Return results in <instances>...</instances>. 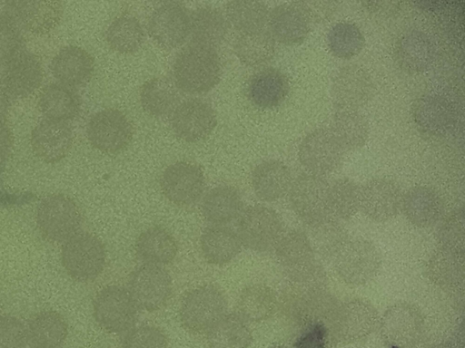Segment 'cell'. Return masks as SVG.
I'll list each match as a JSON object with an SVG mask.
<instances>
[{"label": "cell", "mask_w": 465, "mask_h": 348, "mask_svg": "<svg viewBox=\"0 0 465 348\" xmlns=\"http://www.w3.org/2000/svg\"><path fill=\"white\" fill-rule=\"evenodd\" d=\"M222 63L215 48L191 43L177 54L173 64V82L190 94L212 90L220 81Z\"/></svg>", "instance_id": "obj_1"}, {"label": "cell", "mask_w": 465, "mask_h": 348, "mask_svg": "<svg viewBox=\"0 0 465 348\" xmlns=\"http://www.w3.org/2000/svg\"><path fill=\"white\" fill-rule=\"evenodd\" d=\"M275 250L292 285L314 286L326 281L322 267L314 259L306 233L300 230L283 233Z\"/></svg>", "instance_id": "obj_2"}, {"label": "cell", "mask_w": 465, "mask_h": 348, "mask_svg": "<svg viewBox=\"0 0 465 348\" xmlns=\"http://www.w3.org/2000/svg\"><path fill=\"white\" fill-rule=\"evenodd\" d=\"M61 259L70 277L79 282H90L103 272L106 252L103 242L96 236L81 232L64 242Z\"/></svg>", "instance_id": "obj_3"}, {"label": "cell", "mask_w": 465, "mask_h": 348, "mask_svg": "<svg viewBox=\"0 0 465 348\" xmlns=\"http://www.w3.org/2000/svg\"><path fill=\"white\" fill-rule=\"evenodd\" d=\"M226 309L227 302L223 292L213 285H203L184 295L179 316L190 332L207 334L226 314Z\"/></svg>", "instance_id": "obj_4"}, {"label": "cell", "mask_w": 465, "mask_h": 348, "mask_svg": "<svg viewBox=\"0 0 465 348\" xmlns=\"http://www.w3.org/2000/svg\"><path fill=\"white\" fill-rule=\"evenodd\" d=\"M36 223L43 237L50 242L61 243L78 233L82 215L79 207L70 197L53 194L40 202Z\"/></svg>", "instance_id": "obj_5"}, {"label": "cell", "mask_w": 465, "mask_h": 348, "mask_svg": "<svg viewBox=\"0 0 465 348\" xmlns=\"http://www.w3.org/2000/svg\"><path fill=\"white\" fill-rule=\"evenodd\" d=\"M332 259L340 279L354 286L370 282L381 266L377 247L366 239H348Z\"/></svg>", "instance_id": "obj_6"}, {"label": "cell", "mask_w": 465, "mask_h": 348, "mask_svg": "<svg viewBox=\"0 0 465 348\" xmlns=\"http://www.w3.org/2000/svg\"><path fill=\"white\" fill-rule=\"evenodd\" d=\"M237 234L246 247L258 252L269 251L275 248L283 234L282 221L271 208L250 206L239 217Z\"/></svg>", "instance_id": "obj_7"}, {"label": "cell", "mask_w": 465, "mask_h": 348, "mask_svg": "<svg viewBox=\"0 0 465 348\" xmlns=\"http://www.w3.org/2000/svg\"><path fill=\"white\" fill-rule=\"evenodd\" d=\"M137 310L127 288L116 285L102 288L93 302L96 323L111 334H122L133 328Z\"/></svg>", "instance_id": "obj_8"}, {"label": "cell", "mask_w": 465, "mask_h": 348, "mask_svg": "<svg viewBox=\"0 0 465 348\" xmlns=\"http://www.w3.org/2000/svg\"><path fill=\"white\" fill-rule=\"evenodd\" d=\"M86 133L89 142L96 150L114 154L130 144L134 128L123 111L107 108L92 116L87 123Z\"/></svg>", "instance_id": "obj_9"}, {"label": "cell", "mask_w": 465, "mask_h": 348, "mask_svg": "<svg viewBox=\"0 0 465 348\" xmlns=\"http://www.w3.org/2000/svg\"><path fill=\"white\" fill-rule=\"evenodd\" d=\"M329 184L322 176L304 173L292 180L289 201L294 213L307 225L329 214Z\"/></svg>", "instance_id": "obj_10"}, {"label": "cell", "mask_w": 465, "mask_h": 348, "mask_svg": "<svg viewBox=\"0 0 465 348\" xmlns=\"http://www.w3.org/2000/svg\"><path fill=\"white\" fill-rule=\"evenodd\" d=\"M127 284L138 309L146 312L161 309L172 294L171 276L160 266L143 264L132 272Z\"/></svg>", "instance_id": "obj_11"}, {"label": "cell", "mask_w": 465, "mask_h": 348, "mask_svg": "<svg viewBox=\"0 0 465 348\" xmlns=\"http://www.w3.org/2000/svg\"><path fill=\"white\" fill-rule=\"evenodd\" d=\"M160 188L164 197L172 203L187 207L202 197L205 178L201 167L192 161H176L163 171Z\"/></svg>", "instance_id": "obj_12"}, {"label": "cell", "mask_w": 465, "mask_h": 348, "mask_svg": "<svg viewBox=\"0 0 465 348\" xmlns=\"http://www.w3.org/2000/svg\"><path fill=\"white\" fill-rule=\"evenodd\" d=\"M378 314L371 304L355 299L338 304L328 324L332 338L340 343L357 342L376 327Z\"/></svg>", "instance_id": "obj_13"}, {"label": "cell", "mask_w": 465, "mask_h": 348, "mask_svg": "<svg viewBox=\"0 0 465 348\" xmlns=\"http://www.w3.org/2000/svg\"><path fill=\"white\" fill-rule=\"evenodd\" d=\"M344 151L329 129L320 128L302 139L298 149V159L309 173L322 177L340 167Z\"/></svg>", "instance_id": "obj_14"}, {"label": "cell", "mask_w": 465, "mask_h": 348, "mask_svg": "<svg viewBox=\"0 0 465 348\" xmlns=\"http://www.w3.org/2000/svg\"><path fill=\"white\" fill-rule=\"evenodd\" d=\"M147 30L162 47L173 49L182 45L190 34V14L179 2H165L151 13Z\"/></svg>", "instance_id": "obj_15"}, {"label": "cell", "mask_w": 465, "mask_h": 348, "mask_svg": "<svg viewBox=\"0 0 465 348\" xmlns=\"http://www.w3.org/2000/svg\"><path fill=\"white\" fill-rule=\"evenodd\" d=\"M423 330V318L414 305L401 303L391 305L381 321L383 340L393 348H411L419 341Z\"/></svg>", "instance_id": "obj_16"}, {"label": "cell", "mask_w": 465, "mask_h": 348, "mask_svg": "<svg viewBox=\"0 0 465 348\" xmlns=\"http://www.w3.org/2000/svg\"><path fill=\"white\" fill-rule=\"evenodd\" d=\"M217 123L213 107L201 99H189L177 104L171 117V126L177 137L187 142L207 138Z\"/></svg>", "instance_id": "obj_17"}, {"label": "cell", "mask_w": 465, "mask_h": 348, "mask_svg": "<svg viewBox=\"0 0 465 348\" xmlns=\"http://www.w3.org/2000/svg\"><path fill=\"white\" fill-rule=\"evenodd\" d=\"M63 14V4L54 0L7 1L8 21L19 29L35 34H44L58 24Z\"/></svg>", "instance_id": "obj_18"}, {"label": "cell", "mask_w": 465, "mask_h": 348, "mask_svg": "<svg viewBox=\"0 0 465 348\" xmlns=\"http://www.w3.org/2000/svg\"><path fill=\"white\" fill-rule=\"evenodd\" d=\"M372 93L371 75L357 64L339 69L331 82V97L337 109L359 110L369 102Z\"/></svg>", "instance_id": "obj_19"}, {"label": "cell", "mask_w": 465, "mask_h": 348, "mask_svg": "<svg viewBox=\"0 0 465 348\" xmlns=\"http://www.w3.org/2000/svg\"><path fill=\"white\" fill-rule=\"evenodd\" d=\"M402 192L399 185L386 178H376L361 187V208L376 222L394 218L401 209Z\"/></svg>", "instance_id": "obj_20"}, {"label": "cell", "mask_w": 465, "mask_h": 348, "mask_svg": "<svg viewBox=\"0 0 465 348\" xmlns=\"http://www.w3.org/2000/svg\"><path fill=\"white\" fill-rule=\"evenodd\" d=\"M43 77L44 69L39 57L22 52L4 66L1 80L8 95L24 98L40 86Z\"/></svg>", "instance_id": "obj_21"}, {"label": "cell", "mask_w": 465, "mask_h": 348, "mask_svg": "<svg viewBox=\"0 0 465 348\" xmlns=\"http://www.w3.org/2000/svg\"><path fill=\"white\" fill-rule=\"evenodd\" d=\"M31 145L35 155L49 163L64 158L73 145V130L67 121L45 118L33 130Z\"/></svg>", "instance_id": "obj_22"}, {"label": "cell", "mask_w": 465, "mask_h": 348, "mask_svg": "<svg viewBox=\"0 0 465 348\" xmlns=\"http://www.w3.org/2000/svg\"><path fill=\"white\" fill-rule=\"evenodd\" d=\"M267 24L273 40L285 45L302 44L311 27L309 18L297 2L275 6L269 12Z\"/></svg>", "instance_id": "obj_23"}, {"label": "cell", "mask_w": 465, "mask_h": 348, "mask_svg": "<svg viewBox=\"0 0 465 348\" xmlns=\"http://www.w3.org/2000/svg\"><path fill=\"white\" fill-rule=\"evenodd\" d=\"M51 70L58 83L74 88L85 84L92 78L94 61L86 50L68 45L54 55Z\"/></svg>", "instance_id": "obj_24"}, {"label": "cell", "mask_w": 465, "mask_h": 348, "mask_svg": "<svg viewBox=\"0 0 465 348\" xmlns=\"http://www.w3.org/2000/svg\"><path fill=\"white\" fill-rule=\"evenodd\" d=\"M401 209L413 225L428 227L442 217L444 205L440 195L428 186H415L402 195Z\"/></svg>", "instance_id": "obj_25"}, {"label": "cell", "mask_w": 465, "mask_h": 348, "mask_svg": "<svg viewBox=\"0 0 465 348\" xmlns=\"http://www.w3.org/2000/svg\"><path fill=\"white\" fill-rule=\"evenodd\" d=\"M412 117L421 131L430 135H440L450 129L455 112L450 102L444 97L425 94L414 102Z\"/></svg>", "instance_id": "obj_26"}, {"label": "cell", "mask_w": 465, "mask_h": 348, "mask_svg": "<svg viewBox=\"0 0 465 348\" xmlns=\"http://www.w3.org/2000/svg\"><path fill=\"white\" fill-rule=\"evenodd\" d=\"M251 180L257 198L272 202L288 194L292 178L287 165L277 160H269L254 168Z\"/></svg>", "instance_id": "obj_27"}, {"label": "cell", "mask_w": 465, "mask_h": 348, "mask_svg": "<svg viewBox=\"0 0 465 348\" xmlns=\"http://www.w3.org/2000/svg\"><path fill=\"white\" fill-rule=\"evenodd\" d=\"M246 92L249 100L257 107L273 108L286 98L289 92V82L279 69L264 68L251 76Z\"/></svg>", "instance_id": "obj_28"}, {"label": "cell", "mask_w": 465, "mask_h": 348, "mask_svg": "<svg viewBox=\"0 0 465 348\" xmlns=\"http://www.w3.org/2000/svg\"><path fill=\"white\" fill-rule=\"evenodd\" d=\"M394 54L397 63L403 71L419 73L430 65L434 49L427 34L419 30H411L398 38Z\"/></svg>", "instance_id": "obj_29"}, {"label": "cell", "mask_w": 465, "mask_h": 348, "mask_svg": "<svg viewBox=\"0 0 465 348\" xmlns=\"http://www.w3.org/2000/svg\"><path fill=\"white\" fill-rule=\"evenodd\" d=\"M242 208L243 201L240 191L228 185L210 189L201 204L203 216L215 226H225L238 218Z\"/></svg>", "instance_id": "obj_30"}, {"label": "cell", "mask_w": 465, "mask_h": 348, "mask_svg": "<svg viewBox=\"0 0 465 348\" xmlns=\"http://www.w3.org/2000/svg\"><path fill=\"white\" fill-rule=\"evenodd\" d=\"M134 250L143 264L163 266L175 258L178 246L167 229L154 226L140 234Z\"/></svg>", "instance_id": "obj_31"}, {"label": "cell", "mask_w": 465, "mask_h": 348, "mask_svg": "<svg viewBox=\"0 0 465 348\" xmlns=\"http://www.w3.org/2000/svg\"><path fill=\"white\" fill-rule=\"evenodd\" d=\"M228 29L225 15L215 7H198L190 14L192 43L214 48L224 41Z\"/></svg>", "instance_id": "obj_32"}, {"label": "cell", "mask_w": 465, "mask_h": 348, "mask_svg": "<svg viewBox=\"0 0 465 348\" xmlns=\"http://www.w3.org/2000/svg\"><path fill=\"white\" fill-rule=\"evenodd\" d=\"M242 242L234 230L226 226L213 225L200 237V247L205 260L213 265L232 261L241 251Z\"/></svg>", "instance_id": "obj_33"}, {"label": "cell", "mask_w": 465, "mask_h": 348, "mask_svg": "<svg viewBox=\"0 0 465 348\" xmlns=\"http://www.w3.org/2000/svg\"><path fill=\"white\" fill-rule=\"evenodd\" d=\"M81 102L73 88L61 83L45 86L38 99L39 111L47 118L67 121L80 111Z\"/></svg>", "instance_id": "obj_34"}, {"label": "cell", "mask_w": 465, "mask_h": 348, "mask_svg": "<svg viewBox=\"0 0 465 348\" xmlns=\"http://www.w3.org/2000/svg\"><path fill=\"white\" fill-rule=\"evenodd\" d=\"M344 150L362 147L368 140L370 128L359 110L337 109L329 129Z\"/></svg>", "instance_id": "obj_35"}, {"label": "cell", "mask_w": 465, "mask_h": 348, "mask_svg": "<svg viewBox=\"0 0 465 348\" xmlns=\"http://www.w3.org/2000/svg\"><path fill=\"white\" fill-rule=\"evenodd\" d=\"M274 291L262 284L245 287L236 304V314L245 322H260L272 316L278 307Z\"/></svg>", "instance_id": "obj_36"}, {"label": "cell", "mask_w": 465, "mask_h": 348, "mask_svg": "<svg viewBox=\"0 0 465 348\" xmlns=\"http://www.w3.org/2000/svg\"><path fill=\"white\" fill-rule=\"evenodd\" d=\"M179 93L175 83L166 77H153L140 90V102L150 115L162 117L170 114L177 106Z\"/></svg>", "instance_id": "obj_37"}, {"label": "cell", "mask_w": 465, "mask_h": 348, "mask_svg": "<svg viewBox=\"0 0 465 348\" xmlns=\"http://www.w3.org/2000/svg\"><path fill=\"white\" fill-rule=\"evenodd\" d=\"M27 335L35 348H57L66 338L67 324L54 311L40 312L30 320Z\"/></svg>", "instance_id": "obj_38"}, {"label": "cell", "mask_w": 465, "mask_h": 348, "mask_svg": "<svg viewBox=\"0 0 465 348\" xmlns=\"http://www.w3.org/2000/svg\"><path fill=\"white\" fill-rule=\"evenodd\" d=\"M105 40L112 50L120 53H131L143 44L144 33L140 21L134 15L121 14L107 26Z\"/></svg>", "instance_id": "obj_39"}, {"label": "cell", "mask_w": 465, "mask_h": 348, "mask_svg": "<svg viewBox=\"0 0 465 348\" xmlns=\"http://www.w3.org/2000/svg\"><path fill=\"white\" fill-rule=\"evenodd\" d=\"M234 52L242 63L262 65L273 57L275 41L264 29L240 33L234 42Z\"/></svg>", "instance_id": "obj_40"}, {"label": "cell", "mask_w": 465, "mask_h": 348, "mask_svg": "<svg viewBox=\"0 0 465 348\" xmlns=\"http://www.w3.org/2000/svg\"><path fill=\"white\" fill-rule=\"evenodd\" d=\"M251 330L237 314H225L207 333L209 348H248Z\"/></svg>", "instance_id": "obj_41"}, {"label": "cell", "mask_w": 465, "mask_h": 348, "mask_svg": "<svg viewBox=\"0 0 465 348\" xmlns=\"http://www.w3.org/2000/svg\"><path fill=\"white\" fill-rule=\"evenodd\" d=\"M429 278L442 288L459 286L464 278V254L440 248L428 262Z\"/></svg>", "instance_id": "obj_42"}, {"label": "cell", "mask_w": 465, "mask_h": 348, "mask_svg": "<svg viewBox=\"0 0 465 348\" xmlns=\"http://www.w3.org/2000/svg\"><path fill=\"white\" fill-rule=\"evenodd\" d=\"M308 226L309 234L306 235L313 252L323 257L332 258L348 240L346 230L338 219L331 216Z\"/></svg>", "instance_id": "obj_43"}, {"label": "cell", "mask_w": 465, "mask_h": 348, "mask_svg": "<svg viewBox=\"0 0 465 348\" xmlns=\"http://www.w3.org/2000/svg\"><path fill=\"white\" fill-rule=\"evenodd\" d=\"M225 12L228 23L240 33L264 29L269 16L267 5L252 0L230 1Z\"/></svg>", "instance_id": "obj_44"}, {"label": "cell", "mask_w": 465, "mask_h": 348, "mask_svg": "<svg viewBox=\"0 0 465 348\" xmlns=\"http://www.w3.org/2000/svg\"><path fill=\"white\" fill-rule=\"evenodd\" d=\"M361 208V187L348 178L329 184V214L336 219H348Z\"/></svg>", "instance_id": "obj_45"}, {"label": "cell", "mask_w": 465, "mask_h": 348, "mask_svg": "<svg viewBox=\"0 0 465 348\" xmlns=\"http://www.w3.org/2000/svg\"><path fill=\"white\" fill-rule=\"evenodd\" d=\"M331 53L340 59H350L361 53L365 39L361 29L353 23L340 22L330 30L327 37Z\"/></svg>", "instance_id": "obj_46"}, {"label": "cell", "mask_w": 465, "mask_h": 348, "mask_svg": "<svg viewBox=\"0 0 465 348\" xmlns=\"http://www.w3.org/2000/svg\"><path fill=\"white\" fill-rule=\"evenodd\" d=\"M440 247L464 254L465 220L462 210L448 216L439 230Z\"/></svg>", "instance_id": "obj_47"}, {"label": "cell", "mask_w": 465, "mask_h": 348, "mask_svg": "<svg viewBox=\"0 0 465 348\" xmlns=\"http://www.w3.org/2000/svg\"><path fill=\"white\" fill-rule=\"evenodd\" d=\"M123 348H168V339L157 326L143 324L128 331Z\"/></svg>", "instance_id": "obj_48"}, {"label": "cell", "mask_w": 465, "mask_h": 348, "mask_svg": "<svg viewBox=\"0 0 465 348\" xmlns=\"http://www.w3.org/2000/svg\"><path fill=\"white\" fill-rule=\"evenodd\" d=\"M23 45L20 29L12 22L0 20V66L22 53Z\"/></svg>", "instance_id": "obj_49"}, {"label": "cell", "mask_w": 465, "mask_h": 348, "mask_svg": "<svg viewBox=\"0 0 465 348\" xmlns=\"http://www.w3.org/2000/svg\"><path fill=\"white\" fill-rule=\"evenodd\" d=\"M27 341V329L19 319L0 316V348H25Z\"/></svg>", "instance_id": "obj_50"}, {"label": "cell", "mask_w": 465, "mask_h": 348, "mask_svg": "<svg viewBox=\"0 0 465 348\" xmlns=\"http://www.w3.org/2000/svg\"><path fill=\"white\" fill-rule=\"evenodd\" d=\"M297 4L303 10L310 22H322L332 15L335 3L322 0L299 1Z\"/></svg>", "instance_id": "obj_51"}, {"label": "cell", "mask_w": 465, "mask_h": 348, "mask_svg": "<svg viewBox=\"0 0 465 348\" xmlns=\"http://www.w3.org/2000/svg\"><path fill=\"white\" fill-rule=\"evenodd\" d=\"M13 149V133L5 121H0V167L8 160Z\"/></svg>", "instance_id": "obj_52"}, {"label": "cell", "mask_w": 465, "mask_h": 348, "mask_svg": "<svg viewBox=\"0 0 465 348\" xmlns=\"http://www.w3.org/2000/svg\"><path fill=\"white\" fill-rule=\"evenodd\" d=\"M366 8L369 10L371 14L375 15H384L389 14L393 12L396 8L394 2L389 1H371L366 2Z\"/></svg>", "instance_id": "obj_53"}, {"label": "cell", "mask_w": 465, "mask_h": 348, "mask_svg": "<svg viewBox=\"0 0 465 348\" xmlns=\"http://www.w3.org/2000/svg\"><path fill=\"white\" fill-rule=\"evenodd\" d=\"M9 107V95L3 86H0V121H5L8 113Z\"/></svg>", "instance_id": "obj_54"}, {"label": "cell", "mask_w": 465, "mask_h": 348, "mask_svg": "<svg viewBox=\"0 0 465 348\" xmlns=\"http://www.w3.org/2000/svg\"><path fill=\"white\" fill-rule=\"evenodd\" d=\"M434 348H459V347L451 343H440V344L434 346Z\"/></svg>", "instance_id": "obj_55"}, {"label": "cell", "mask_w": 465, "mask_h": 348, "mask_svg": "<svg viewBox=\"0 0 465 348\" xmlns=\"http://www.w3.org/2000/svg\"><path fill=\"white\" fill-rule=\"evenodd\" d=\"M270 348H288V347L283 346V345H274V346H272Z\"/></svg>", "instance_id": "obj_56"}]
</instances>
